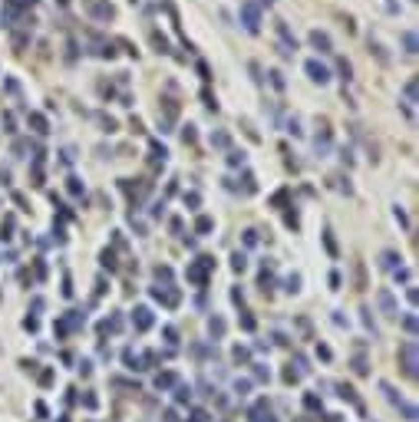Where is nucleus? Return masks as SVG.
<instances>
[{
	"label": "nucleus",
	"mask_w": 419,
	"mask_h": 422,
	"mask_svg": "<svg viewBox=\"0 0 419 422\" xmlns=\"http://www.w3.org/2000/svg\"><path fill=\"white\" fill-rule=\"evenodd\" d=\"M248 267V261H245V254H235V271H245Z\"/></svg>",
	"instance_id": "26"
},
{
	"label": "nucleus",
	"mask_w": 419,
	"mask_h": 422,
	"mask_svg": "<svg viewBox=\"0 0 419 422\" xmlns=\"http://www.w3.org/2000/svg\"><path fill=\"white\" fill-rule=\"evenodd\" d=\"M304 70H307V76L314 83H320V86H327V83H330V70H327L324 63H317V60H307V63H304Z\"/></svg>",
	"instance_id": "2"
},
{
	"label": "nucleus",
	"mask_w": 419,
	"mask_h": 422,
	"mask_svg": "<svg viewBox=\"0 0 419 422\" xmlns=\"http://www.w3.org/2000/svg\"><path fill=\"white\" fill-rule=\"evenodd\" d=\"M208 327H212L215 336H222V333H225V320H222V317H212V323H208Z\"/></svg>",
	"instance_id": "16"
},
{
	"label": "nucleus",
	"mask_w": 419,
	"mask_h": 422,
	"mask_svg": "<svg viewBox=\"0 0 419 422\" xmlns=\"http://www.w3.org/2000/svg\"><path fill=\"white\" fill-rule=\"evenodd\" d=\"M261 4H274V0H261Z\"/></svg>",
	"instance_id": "35"
},
{
	"label": "nucleus",
	"mask_w": 419,
	"mask_h": 422,
	"mask_svg": "<svg viewBox=\"0 0 419 422\" xmlns=\"http://www.w3.org/2000/svg\"><path fill=\"white\" fill-rule=\"evenodd\" d=\"M30 126H33V132H40V136H43V132H50V129H47V119H43L40 112H30Z\"/></svg>",
	"instance_id": "10"
},
{
	"label": "nucleus",
	"mask_w": 419,
	"mask_h": 422,
	"mask_svg": "<svg viewBox=\"0 0 419 422\" xmlns=\"http://www.w3.org/2000/svg\"><path fill=\"white\" fill-rule=\"evenodd\" d=\"M324 241H327V251H330V254H337V244H333V234H330V231H324Z\"/></svg>",
	"instance_id": "24"
},
{
	"label": "nucleus",
	"mask_w": 419,
	"mask_h": 422,
	"mask_svg": "<svg viewBox=\"0 0 419 422\" xmlns=\"http://www.w3.org/2000/svg\"><path fill=\"white\" fill-rule=\"evenodd\" d=\"M201 99H205V106H208V109H218V99H215V96L208 93V89H205V93H201Z\"/></svg>",
	"instance_id": "19"
},
{
	"label": "nucleus",
	"mask_w": 419,
	"mask_h": 422,
	"mask_svg": "<svg viewBox=\"0 0 419 422\" xmlns=\"http://www.w3.org/2000/svg\"><path fill=\"white\" fill-rule=\"evenodd\" d=\"M403 369H406V376H416V346L412 343H403Z\"/></svg>",
	"instance_id": "3"
},
{
	"label": "nucleus",
	"mask_w": 419,
	"mask_h": 422,
	"mask_svg": "<svg viewBox=\"0 0 419 422\" xmlns=\"http://www.w3.org/2000/svg\"><path fill=\"white\" fill-rule=\"evenodd\" d=\"M103 132H116V119H106L103 116Z\"/></svg>",
	"instance_id": "27"
},
{
	"label": "nucleus",
	"mask_w": 419,
	"mask_h": 422,
	"mask_svg": "<svg viewBox=\"0 0 419 422\" xmlns=\"http://www.w3.org/2000/svg\"><path fill=\"white\" fill-rule=\"evenodd\" d=\"M228 162H231V165H238V162H245V152H231V155H228Z\"/></svg>",
	"instance_id": "28"
},
{
	"label": "nucleus",
	"mask_w": 419,
	"mask_h": 422,
	"mask_svg": "<svg viewBox=\"0 0 419 422\" xmlns=\"http://www.w3.org/2000/svg\"><path fill=\"white\" fill-rule=\"evenodd\" d=\"M66 60H70V63L76 60V43H70V47H66Z\"/></svg>",
	"instance_id": "32"
},
{
	"label": "nucleus",
	"mask_w": 419,
	"mask_h": 422,
	"mask_svg": "<svg viewBox=\"0 0 419 422\" xmlns=\"http://www.w3.org/2000/svg\"><path fill=\"white\" fill-rule=\"evenodd\" d=\"M337 73H340V80H350V76H353V66H350L347 60H337Z\"/></svg>",
	"instance_id": "13"
},
{
	"label": "nucleus",
	"mask_w": 419,
	"mask_h": 422,
	"mask_svg": "<svg viewBox=\"0 0 419 422\" xmlns=\"http://www.w3.org/2000/svg\"><path fill=\"white\" fill-rule=\"evenodd\" d=\"M406 99H409V103L416 99V80H409V83H406Z\"/></svg>",
	"instance_id": "22"
},
{
	"label": "nucleus",
	"mask_w": 419,
	"mask_h": 422,
	"mask_svg": "<svg viewBox=\"0 0 419 422\" xmlns=\"http://www.w3.org/2000/svg\"><path fill=\"white\" fill-rule=\"evenodd\" d=\"M182 139H185V142H195V126H185V132H182Z\"/></svg>",
	"instance_id": "25"
},
{
	"label": "nucleus",
	"mask_w": 419,
	"mask_h": 422,
	"mask_svg": "<svg viewBox=\"0 0 419 422\" xmlns=\"http://www.w3.org/2000/svg\"><path fill=\"white\" fill-rule=\"evenodd\" d=\"M386 10L389 14H399V4H396V0H386Z\"/></svg>",
	"instance_id": "34"
},
{
	"label": "nucleus",
	"mask_w": 419,
	"mask_h": 422,
	"mask_svg": "<svg viewBox=\"0 0 419 422\" xmlns=\"http://www.w3.org/2000/svg\"><path fill=\"white\" fill-rule=\"evenodd\" d=\"M287 290H291V294H297V290H301V277H297V274H291V277H287Z\"/></svg>",
	"instance_id": "18"
},
{
	"label": "nucleus",
	"mask_w": 419,
	"mask_h": 422,
	"mask_svg": "<svg viewBox=\"0 0 419 422\" xmlns=\"http://www.w3.org/2000/svg\"><path fill=\"white\" fill-rule=\"evenodd\" d=\"M89 14L99 17V20H112V17H116V7H112V4H106V0H96L93 7H89Z\"/></svg>",
	"instance_id": "4"
},
{
	"label": "nucleus",
	"mask_w": 419,
	"mask_h": 422,
	"mask_svg": "<svg viewBox=\"0 0 419 422\" xmlns=\"http://www.w3.org/2000/svg\"><path fill=\"white\" fill-rule=\"evenodd\" d=\"M4 86H7V89H10V93H20V83H17V80H14V76H7V80H4Z\"/></svg>",
	"instance_id": "23"
},
{
	"label": "nucleus",
	"mask_w": 419,
	"mask_h": 422,
	"mask_svg": "<svg viewBox=\"0 0 419 422\" xmlns=\"http://www.w3.org/2000/svg\"><path fill=\"white\" fill-rule=\"evenodd\" d=\"M135 327H139V330L152 327V310H149V307H139V310H135Z\"/></svg>",
	"instance_id": "7"
},
{
	"label": "nucleus",
	"mask_w": 419,
	"mask_h": 422,
	"mask_svg": "<svg viewBox=\"0 0 419 422\" xmlns=\"http://www.w3.org/2000/svg\"><path fill=\"white\" fill-rule=\"evenodd\" d=\"M198 73H201V80H212V70H208L205 63H198Z\"/></svg>",
	"instance_id": "30"
},
{
	"label": "nucleus",
	"mask_w": 419,
	"mask_h": 422,
	"mask_svg": "<svg viewBox=\"0 0 419 422\" xmlns=\"http://www.w3.org/2000/svg\"><path fill=\"white\" fill-rule=\"evenodd\" d=\"M268 76H271V83H274V89H284V86H287V83H284V73H281V70H271Z\"/></svg>",
	"instance_id": "15"
},
{
	"label": "nucleus",
	"mask_w": 419,
	"mask_h": 422,
	"mask_svg": "<svg viewBox=\"0 0 419 422\" xmlns=\"http://www.w3.org/2000/svg\"><path fill=\"white\" fill-rule=\"evenodd\" d=\"M396 264H399V254H396V251H383L380 254V267L389 271V267H396Z\"/></svg>",
	"instance_id": "9"
},
{
	"label": "nucleus",
	"mask_w": 419,
	"mask_h": 422,
	"mask_svg": "<svg viewBox=\"0 0 419 422\" xmlns=\"http://www.w3.org/2000/svg\"><path fill=\"white\" fill-rule=\"evenodd\" d=\"M198 231H201V234L212 231V218H198Z\"/></svg>",
	"instance_id": "20"
},
{
	"label": "nucleus",
	"mask_w": 419,
	"mask_h": 422,
	"mask_svg": "<svg viewBox=\"0 0 419 422\" xmlns=\"http://www.w3.org/2000/svg\"><path fill=\"white\" fill-rule=\"evenodd\" d=\"M310 43H314L320 53H330V37L324 30H310Z\"/></svg>",
	"instance_id": "5"
},
{
	"label": "nucleus",
	"mask_w": 419,
	"mask_h": 422,
	"mask_svg": "<svg viewBox=\"0 0 419 422\" xmlns=\"http://www.w3.org/2000/svg\"><path fill=\"white\" fill-rule=\"evenodd\" d=\"M228 132H212V145H218V149H228Z\"/></svg>",
	"instance_id": "14"
},
{
	"label": "nucleus",
	"mask_w": 419,
	"mask_h": 422,
	"mask_svg": "<svg viewBox=\"0 0 419 422\" xmlns=\"http://www.w3.org/2000/svg\"><path fill=\"white\" fill-rule=\"evenodd\" d=\"M376 300H380L383 313H389V317H396V303H393V294H389V290H380V294H376Z\"/></svg>",
	"instance_id": "6"
},
{
	"label": "nucleus",
	"mask_w": 419,
	"mask_h": 422,
	"mask_svg": "<svg viewBox=\"0 0 419 422\" xmlns=\"http://www.w3.org/2000/svg\"><path fill=\"white\" fill-rule=\"evenodd\" d=\"M152 47H155L158 53H168V40L162 37V33H152Z\"/></svg>",
	"instance_id": "11"
},
{
	"label": "nucleus",
	"mask_w": 419,
	"mask_h": 422,
	"mask_svg": "<svg viewBox=\"0 0 419 422\" xmlns=\"http://www.w3.org/2000/svg\"><path fill=\"white\" fill-rule=\"evenodd\" d=\"M241 20H245V30L248 33H258V30H261V10L254 7L251 0L241 4Z\"/></svg>",
	"instance_id": "1"
},
{
	"label": "nucleus",
	"mask_w": 419,
	"mask_h": 422,
	"mask_svg": "<svg viewBox=\"0 0 419 422\" xmlns=\"http://www.w3.org/2000/svg\"><path fill=\"white\" fill-rule=\"evenodd\" d=\"M76 159V149H63V162H73Z\"/></svg>",
	"instance_id": "33"
},
{
	"label": "nucleus",
	"mask_w": 419,
	"mask_h": 422,
	"mask_svg": "<svg viewBox=\"0 0 419 422\" xmlns=\"http://www.w3.org/2000/svg\"><path fill=\"white\" fill-rule=\"evenodd\" d=\"M396 221H399V224H409V221H406V211L399 205H396Z\"/></svg>",
	"instance_id": "31"
},
{
	"label": "nucleus",
	"mask_w": 419,
	"mask_h": 422,
	"mask_svg": "<svg viewBox=\"0 0 419 422\" xmlns=\"http://www.w3.org/2000/svg\"><path fill=\"white\" fill-rule=\"evenodd\" d=\"M370 53L376 56L383 66H389V53H386V47H383V43H370Z\"/></svg>",
	"instance_id": "8"
},
{
	"label": "nucleus",
	"mask_w": 419,
	"mask_h": 422,
	"mask_svg": "<svg viewBox=\"0 0 419 422\" xmlns=\"http://www.w3.org/2000/svg\"><path fill=\"white\" fill-rule=\"evenodd\" d=\"M70 191H73V195H79V191H83V185H79V178H70Z\"/></svg>",
	"instance_id": "29"
},
{
	"label": "nucleus",
	"mask_w": 419,
	"mask_h": 422,
	"mask_svg": "<svg viewBox=\"0 0 419 422\" xmlns=\"http://www.w3.org/2000/svg\"><path fill=\"white\" fill-rule=\"evenodd\" d=\"M330 182H333V188H340V191H347V195H350V182H347L343 175H333Z\"/></svg>",
	"instance_id": "17"
},
{
	"label": "nucleus",
	"mask_w": 419,
	"mask_h": 422,
	"mask_svg": "<svg viewBox=\"0 0 419 422\" xmlns=\"http://www.w3.org/2000/svg\"><path fill=\"white\" fill-rule=\"evenodd\" d=\"M403 47H406V53H416V33L412 30L403 33Z\"/></svg>",
	"instance_id": "12"
},
{
	"label": "nucleus",
	"mask_w": 419,
	"mask_h": 422,
	"mask_svg": "<svg viewBox=\"0 0 419 422\" xmlns=\"http://www.w3.org/2000/svg\"><path fill=\"white\" fill-rule=\"evenodd\" d=\"M155 386H158V389H165V386H172V373H165V376H158V379H155Z\"/></svg>",
	"instance_id": "21"
}]
</instances>
